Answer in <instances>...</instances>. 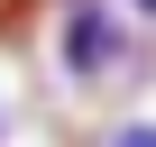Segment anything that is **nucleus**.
<instances>
[{
  "label": "nucleus",
  "mask_w": 156,
  "mask_h": 147,
  "mask_svg": "<svg viewBox=\"0 0 156 147\" xmlns=\"http://www.w3.org/2000/svg\"><path fill=\"white\" fill-rule=\"evenodd\" d=\"M55 64L73 74V83H110V74L129 64V19H119V0H73L64 28H55Z\"/></svg>",
  "instance_id": "f257e3e1"
},
{
  "label": "nucleus",
  "mask_w": 156,
  "mask_h": 147,
  "mask_svg": "<svg viewBox=\"0 0 156 147\" xmlns=\"http://www.w3.org/2000/svg\"><path fill=\"white\" fill-rule=\"evenodd\" d=\"M101 147H156V120H129V129H110Z\"/></svg>",
  "instance_id": "f03ea898"
},
{
  "label": "nucleus",
  "mask_w": 156,
  "mask_h": 147,
  "mask_svg": "<svg viewBox=\"0 0 156 147\" xmlns=\"http://www.w3.org/2000/svg\"><path fill=\"white\" fill-rule=\"evenodd\" d=\"M129 9H138V19H156V0H129Z\"/></svg>",
  "instance_id": "7ed1b4c3"
}]
</instances>
